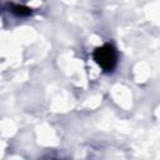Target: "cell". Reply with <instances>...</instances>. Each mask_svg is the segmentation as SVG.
Instances as JSON below:
<instances>
[{"label":"cell","mask_w":160,"mask_h":160,"mask_svg":"<svg viewBox=\"0 0 160 160\" xmlns=\"http://www.w3.org/2000/svg\"><path fill=\"white\" fill-rule=\"evenodd\" d=\"M94 60L105 72H111L118 64V52L111 44H104L94 50Z\"/></svg>","instance_id":"obj_1"},{"label":"cell","mask_w":160,"mask_h":160,"mask_svg":"<svg viewBox=\"0 0 160 160\" xmlns=\"http://www.w3.org/2000/svg\"><path fill=\"white\" fill-rule=\"evenodd\" d=\"M11 12L19 18H25L29 16L31 14V9L24 5H18V4H12L11 5Z\"/></svg>","instance_id":"obj_2"}]
</instances>
